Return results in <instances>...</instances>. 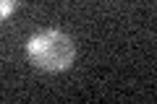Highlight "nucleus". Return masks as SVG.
I'll return each mask as SVG.
<instances>
[{
	"mask_svg": "<svg viewBox=\"0 0 157 104\" xmlns=\"http://www.w3.org/2000/svg\"><path fill=\"white\" fill-rule=\"evenodd\" d=\"M16 8H18V0H0V21L11 18L16 13Z\"/></svg>",
	"mask_w": 157,
	"mask_h": 104,
	"instance_id": "f03ea898",
	"label": "nucleus"
},
{
	"mask_svg": "<svg viewBox=\"0 0 157 104\" xmlns=\"http://www.w3.org/2000/svg\"><path fill=\"white\" fill-rule=\"evenodd\" d=\"M24 55L29 65L42 73H66L76 60V42L60 29H42L26 39Z\"/></svg>",
	"mask_w": 157,
	"mask_h": 104,
	"instance_id": "f257e3e1",
	"label": "nucleus"
}]
</instances>
